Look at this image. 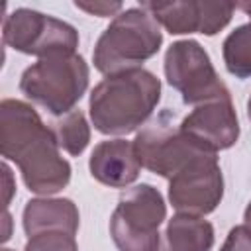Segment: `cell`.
Returning a JSON list of instances; mask_svg holds the SVG:
<instances>
[{
  "label": "cell",
  "mask_w": 251,
  "mask_h": 251,
  "mask_svg": "<svg viewBox=\"0 0 251 251\" xmlns=\"http://www.w3.org/2000/svg\"><path fill=\"white\" fill-rule=\"evenodd\" d=\"M0 153L4 161L16 163L25 188L33 194L51 196L71 182V163L61 155L53 129L24 100L0 102Z\"/></svg>",
  "instance_id": "1"
},
{
  "label": "cell",
  "mask_w": 251,
  "mask_h": 251,
  "mask_svg": "<svg viewBox=\"0 0 251 251\" xmlns=\"http://www.w3.org/2000/svg\"><path fill=\"white\" fill-rule=\"evenodd\" d=\"M161 100V80L147 69L102 78L90 92L88 112L96 131L127 135L141 127Z\"/></svg>",
  "instance_id": "2"
},
{
  "label": "cell",
  "mask_w": 251,
  "mask_h": 251,
  "mask_svg": "<svg viewBox=\"0 0 251 251\" xmlns=\"http://www.w3.org/2000/svg\"><path fill=\"white\" fill-rule=\"evenodd\" d=\"M163 45V33L157 20L141 6L122 10L100 33L92 63L106 76L143 69L141 65L157 55Z\"/></svg>",
  "instance_id": "3"
},
{
  "label": "cell",
  "mask_w": 251,
  "mask_h": 251,
  "mask_svg": "<svg viewBox=\"0 0 251 251\" xmlns=\"http://www.w3.org/2000/svg\"><path fill=\"white\" fill-rule=\"evenodd\" d=\"M90 69L82 55H49L37 59L20 76V92L55 118L75 110L84 96Z\"/></svg>",
  "instance_id": "4"
},
{
  "label": "cell",
  "mask_w": 251,
  "mask_h": 251,
  "mask_svg": "<svg viewBox=\"0 0 251 251\" xmlns=\"http://www.w3.org/2000/svg\"><path fill=\"white\" fill-rule=\"evenodd\" d=\"M167 218L163 194L147 182L126 188L110 216V235L120 251H157Z\"/></svg>",
  "instance_id": "5"
},
{
  "label": "cell",
  "mask_w": 251,
  "mask_h": 251,
  "mask_svg": "<svg viewBox=\"0 0 251 251\" xmlns=\"http://www.w3.org/2000/svg\"><path fill=\"white\" fill-rule=\"evenodd\" d=\"M4 45L33 57L71 55L78 47V31L69 22L53 18L49 14L16 8L4 16L2 22Z\"/></svg>",
  "instance_id": "6"
},
{
  "label": "cell",
  "mask_w": 251,
  "mask_h": 251,
  "mask_svg": "<svg viewBox=\"0 0 251 251\" xmlns=\"http://www.w3.org/2000/svg\"><path fill=\"white\" fill-rule=\"evenodd\" d=\"M165 78L180 92L182 102L198 106L216 98H231L216 73L208 51L196 39H178L165 51Z\"/></svg>",
  "instance_id": "7"
},
{
  "label": "cell",
  "mask_w": 251,
  "mask_h": 251,
  "mask_svg": "<svg viewBox=\"0 0 251 251\" xmlns=\"http://www.w3.org/2000/svg\"><path fill=\"white\" fill-rule=\"evenodd\" d=\"M224 198V175L214 153L194 155L171 180L169 202L178 214L204 218Z\"/></svg>",
  "instance_id": "8"
},
{
  "label": "cell",
  "mask_w": 251,
  "mask_h": 251,
  "mask_svg": "<svg viewBox=\"0 0 251 251\" xmlns=\"http://www.w3.org/2000/svg\"><path fill=\"white\" fill-rule=\"evenodd\" d=\"M159 25L171 35L202 33L216 35L229 22L237 8L233 2H210V0H173V2H141Z\"/></svg>",
  "instance_id": "9"
},
{
  "label": "cell",
  "mask_w": 251,
  "mask_h": 251,
  "mask_svg": "<svg viewBox=\"0 0 251 251\" xmlns=\"http://www.w3.org/2000/svg\"><path fill=\"white\" fill-rule=\"evenodd\" d=\"M133 147L141 167L167 180H171L194 155L202 153V149L192 145L178 127H173V124L165 120H155L141 127L133 139Z\"/></svg>",
  "instance_id": "10"
},
{
  "label": "cell",
  "mask_w": 251,
  "mask_h": 251,
  "mask_svg": "<svg viewBox=\"0 0 251 251\" xmlns=\"http://www.w3.org/2000/svg\"><path fill=\"white\" fill-rule=\"evenodd\" d=\"M180 133L206 153L226 151L239 139V120L231 98H216L194 106L178 124Z\"/></svg>",
  "instance_id": "11"
},
{
  "label": "cell",
  "mask_w": 251,
  "mask_h": 251,
  "mask_svg": "<svg viewBox=\"0 0 251 251\" xmlns=\"http://www.w3.org/2000/svg\"><path fill=\"white\" fill-rule=\"evenodd\" d=\"M141 169L133 141L122 137L100 141L88 159L92 178L110 188H127L137 180Z\"/></svg>",
  "instance_id": "12"
},
{
  "label": "cell",
  "mask_w": 251,
  "mask_h": 251,
  "mask_svg": "<svg viewBox=\"0 0 251 251\" xmlns=\"http://www.w3.org/2000/svg\"><path fill=\"white\" fill-rule=\"evenodd\" d=\"M22 226L27 237L45 231H63L76 235L80 226V214L73 200L69 198H31L25 202L22 212Z\"/></svg>",
  "instance_id": "13"
},
{
  "label": "cell",
  "mask_w": 251,
  "mask_h": 251,
  "mask_svg": "<svg viewBox=\"0 0 251 251\" xmlns=\"http://www.w3.org/2000/svg\"><path fill=\"white\" fill-rule=\"evenodd\" d=\"M214 241V226L208 220L176 212L167 222L157 251H210Z\"/></svg>",
  "instance_id": "14"
},
{
  "label": "cell",
  "mask_w": 251,
  "mask_h": 251,
  "mask_svg": "<svg viewBox=\"0 0 251 251\" xmlns=\"http://www.w3.org/2000/svg\"><path fill=\"white\" fill-rule=\"evenodd\" d=\"M59 147L71 157H78L90 143V126L82 110H71L51 124Z\"/></svg>",
  "instance_id": "15"
},
{
  "label": "cell",
  "mask_w": 251,
  "mask_h": 251,
  "mask_svg": "<svg viewBox=\"0 0 251 251\" xmlns=\"http://www.w3.org/2000/svg\"><path fill=\"white\" fill-rule=\"evenodd\" d=\"M226 69L235 78L251 76V22L237 25L222 43Z\"/></svg>",
  "instance_id": "16"
},
{
  "label": "cell",
  "mask_w": 251,
  "mask_h": 251,
  "mask_svg": "<svg viewBox=\"0 0 251 251\" xmlns=\"http://www.w3.org/2000/svg\"><path fill=\"white\" fill-rule=\"evenodd\" d=\"M24 251H78V245L75 235L63 231H45L27 237Z\"/></svg>",
  "instance_id": "17"
},
{
  "label": "cell",
  "mask_w": 251,
  "mask_h": 251,
  "mask_svg": "<svg viewBox=\"0 0 251 251\" xmlns=\"http://www.w3.org/2000/svg\"><path fill=\"white\" fill-rule=\"evenodd\" d=\"M220 251H251V229L243 224L231 227Z\"/></svg>",
  "instance_id": "18"
},
{
  "label": "cell",
  "mask_w": 251,
  "mask_h": 251,
  "mask_svg": "<svg viewBox=\"0 0 251 251\" xmlns=\"http://www.w3.org/2000/svg\"><path fill=\"white\" fill-rule=\"evenodd\" d=\"M75 8L90 14V16H98V18H110V16H118L124 10L122 2H106V0H94V2H75Z\"/></svg>",
  "instance_id": "19"
},
{
  "label": "cell",
  "mask_w": 251,
  "mask_h": 251,
  "mask_svg": "<svg viewBox=\"0 0 251 251\" xmlns=\"http://www.w3.org/2000/svg\"><path fill=\"white\" fill-rule=\"evenodd\" d=\"M2 176H4V208L8 210V204L16 192V182H14V176H12V171L8 167V163L4 161L2 163Z\"/></svg>",
  "instance_id": "20"
},
{
  "label": "cell",
  "mask_w": 251,
  "mask_h": 251,
  "mask_svg": "<svg viewBox=\"0 0 251 251\" xmlns=\"http://www.w3.org/2000/svg\"><path fill=\"white\" fill-rule=\"evenodd\" d=\"M10 226H12V216L8 210H4V231H2V241H8L10 239Z\"/></svg>",
  "instance_id": "21"
},
{
  "label": "cell",
  "mask_w": 251,
  "mask_h": 251,
  "mask_svg": "<svg viewBox=\"0 0 251 251\" xmlns=\"http://www.w3.org/2000/svg\"><path fill=\"white\" fill-rule=\"evenodd\" d=\"M243 226H247L251 229V200H249V204H247V208L243 212Z\"/></svg>",
  "instance_id": "22"
},
{
  "label": "cell",
  "mask_w": 251,
  "mask_h": 251,
  "mask_svg": "<svg viewBox=\"0 0 251 251\" xmlns=\"http://www.w3.org/2000/svg\"><path fill=\"white\" fill-rule=\"evenodd\" d=\"M237 8H239L245 16H249V20H251V2H239Z\"/></svg>",
  "instance_id": "23"
},
{
  "label": "cell",
  "mask_w": 251,
  "mask_h": 251,
  "mask_svg": "<svg viewBox=\"0 0 251 251\" xmlns=\"http://www.w3.org/2000/svg\"><path fill=\"white\" fill-rule=\"evenodd\" d=\"M247 118H249V122H251V96H249V100H247Z\"/></svg>",
  "instance_id": "24"
},
{
  "label": "cell",
  "mask_w": 251,
  "mask_h": 251,
  "mask_svg": "<svg viewBox=\"0 0 251 251\" xmlns=\"http://www.w3.org/2000/svg\"><path fill=\"white\" fill-rule=\"evenodd\" d=\"M0 251H14V249H8V247H4V249H0Z\"/></svg>",
  "instance_id": "25"
}]
</instances>
